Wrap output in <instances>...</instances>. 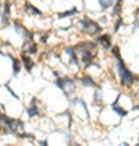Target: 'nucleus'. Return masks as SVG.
<instances>
[{
	"label": "nucleus",
	"instance_id": "6e6552de",
	"mask_svg": "<svg viewBox=\"0 0 139 146\" xmlns=\"http://www.w3.org/2000/svg\"><path fill=\"white\" fill-rule=\"evenodd\" d=\"M67 54H68V57H70V62L76 65V63H78V57H76V52H74V49H73V47L67 49Z\"/></svg>",
	"mask_w": 139,
	"mask_h": 146
},
{
	"label": "nucleus",
	"instance_id": "423d86ee",
	"mask_svg": "<svg viewBox=\"0 0 139 146\" xmlns=\"http://www.w3.org/2000/svg\"><path fill=\"white\" fill-rule=\"evenodd\" d=\"M8 18H10V2H5L3 13H2V20H3V23H8Z\"/></svg>",
	"mask_w": 139,
	"mask_h": 146
},
{
	"label": "nucleus",
	"instance_id": "f257e3e1",
	"mask_svg": "<svg viewBox=\"0 0 139 146\" xmlns=\"http://www.w3.org/2000/svg\"><path fill=\"white\" fill-rule=\"evenodd\" d=\"M117 58V70H118V76H120V83L123 84V86H133L136 78H134V75L128 70V67L125 65V62L121 60L120 57H115Z\"/></svg>",
	"mask_w": 139,
	"mask_h": 146
},
{
	"label": "nucleus",
	"instance_id": "f03ea898",
	"mask_svg": "<svg viewBox=\"0 0 139 146\" xmlns=\"http://www.w3.org/2000/svg\"><path fill=\"white\" fill-rule=\"evenodd\" d=\"M81 31L89 34V36H99L102 33V28L99 23L92 21L91 18H82L81 20Z\"/></svg>",
	"mask_w": 139,
	"mask_h": 146
},
{
	"label": "nucleus",
	"instance_id": "0eeeda50",
	"mask_svg": "<svg viewBox=\"0 0 139 146\" xmlns=\"http://www.w3.org/2000/svg\"><path fill=\"white\" fill-rule=\"evenodd\" d=\"M28 114H29V117H36V115L39 114L37 106H36V101H32V104H29V107H28Z\"/></svg>",
	"mask_w": 139,
	"mask_h": 146
},
{
	"label": "nucleus",
	"instance_id": "1a4fd4ad",
	"mask_svg": "<svg viewBox=\"0 0 139 146\" xmlns=\"http://www.w3.org/2000/svg\"><path fill=\"white\" fill-rule=\"evenodd\" d=\"M26 10L29 11V13H34L36 16H42V11H41V10H37L36 7H32L31 3H26Z\"/></svg>",
	"mask_w": 139,
	"mask_h": 146
},
{
	"label": "nucleus",
	"instance_id": "4468645a",
	"mask_svg": "<svg viewBox=\"0 0 139 146\" xmlns=\"http://www.w3.org/2000/svg\"><path fill=\"white\" fill-rule=\"evenodd\" d=\"M76 11H78L76 8H73V10H70V11H63V13L58 15V18H67V16H71V15H74Z\"/></svg>",
	"mask_w": 139,
	"mask_h": 146
},
{
	"label": "nucleus",
	"instance_id": "9b49d317",
	"mask_svg": "<svg viewBox=\"0 0 139 146\" xmlns=\"http://www.w3.org/2000/svg\"><path fill=\"white\" fill-rule=\"evenodd\" d=\"M81 83L84 84V86H96V81H94L91 76H82V78H81Z\"/></svg>",
	"mask_w": 139,
	"mask_h": 146
},
{
	"label": "nucleus",
	"instance_id": "ddd939ff",
	"mask_svg": "<svg viewBox=\"0 0 139 146\" xmlns=\"http://www.w3.org/2000/svg\"><path fill=\"white\" fill-rule=\"evenodd\" d=\"M112 109H113L115 112H117V114L120 115V117H125V115H126V110H125V109H120V107H118L117 104H113V106H112Z\"/></svg>",
	"mask_w": 139,
	"mask_h": 146
},
{
	"label": "nucleus",
	"instance_id": "f8f14e48",
	"mask_svg": "<svg viewBox=\"0 0 139 146\" xmlns=\"http://www.w3.org/2000/svg\"><path fill=\"white\" fill-rule=\"evenodd\" d=\"M21 65H23V62L21 60H16V58H13V73H18L21 70Z\"/></svg>",
	"mask_w": 139,
	"mask_h": 146
},
{
	"label": "nucleus",
	"instance_id": "2eb2a0df",
	"mask_svg": "<svg viewBox=\"0 0 139 146\" xmlns=\"http://www.w3.org/2000/svg\"><path fill=\"white\" fill-rule=\"evenodd\" d=\"M2 54H3V52H2V50H0V55H2Z\"/></svg>",
	"mask_w": 139,
	"mask_h": 146
},
{
	"label": "nucleus",
	"instance_id": "20e7f679",
	"mask_svg": "<svg viewBox=\"0 0 139 146\" xmlns=\"http://www.w3.org/2000/svg\"><path fill=\"white\" fill-rule=\"evenodd\" d=\"M96 42H97L99 46H102L103 49H110L112 47V37L108 36V34H99Z\"/></svg>",
	"mask_w": 139,
	"mask_h": 146
},
{
	"label": "nucleus",
	"instance_id": "7ed1b4c3",
	"mask_svg": "<svg viewBox=\"0 0 139 146\" xmlns=\"http://www.w3.org/2000/svg\"><path fill=\"white\" fill-rule=\"evenodd\" d=\"M57 86L58 88H62L65 93H74V88H76V83H74V80L73 78H60L57 80Z\"/></svg>",
	"mask_w": 139,
	"mask_h": 146
},
{
	"label": "nucleus",
	"instance_id": "39448f33",
	"mask_svg": "<svg viewBox=\"0 0 139 146\" xmlns=\"http://www.w3.org/2000/svg\"><path fill=\"white\" fill-rule=\"evenodd\" d=\"M21 62L24 63V67H26V70H29L31 72L32 70V67H34V62H32L31 58H29V54H23V57H21Z\"/></svg>",
	"mask_w": 139,
	"mask_h": 146
},
{
	"label": "nucleus",
	"instance_id": "9d476101",
	"mask_svg": "<svg viewBox=\"0 0 139 146\" xmlns=\"http://www.w3.org/2000/svg\"><path fill=\"white\" fill-rule=\"evenodd\" d=\"M117 0H99V3H100V7H102L103 10H107V8H110V7L113 5Z\"/></svg>",
	"mask_w": 139,
	"mask_h": 146
}]
</instances>
